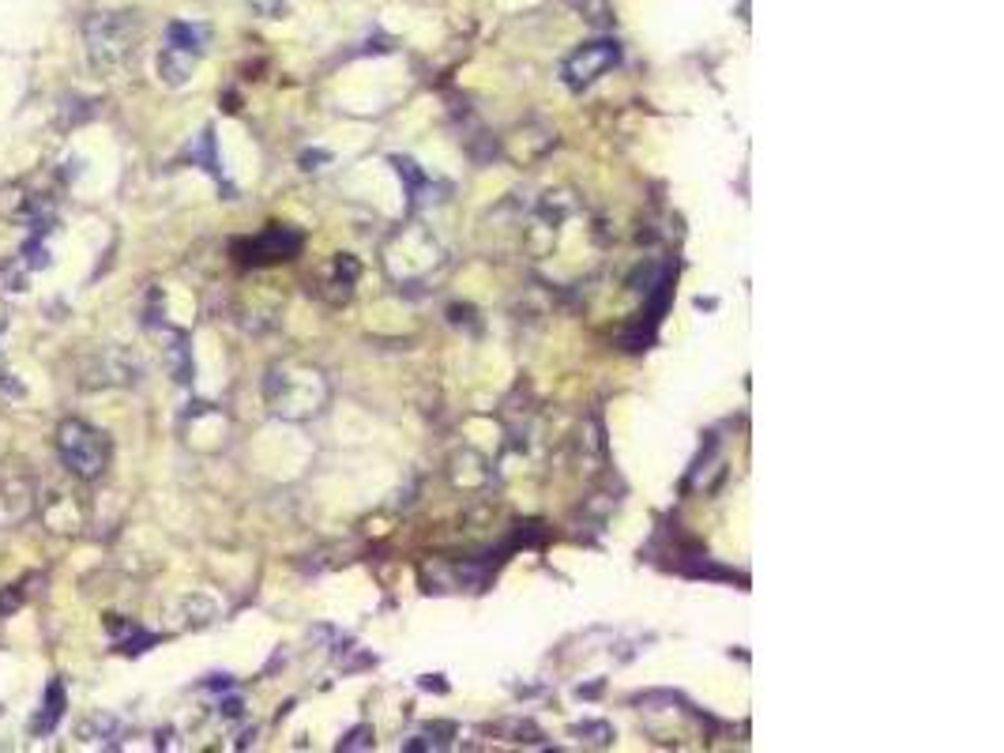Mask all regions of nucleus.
<instances>
[{
  "label": "nucleus",
  "mask_w": 1004,
  "mask_h": 753,
  "mask_svg": "<svg viewBox=\"0 0 1004 753\" xmlns=\"http://www.w3.org/2000/svg\"><path fill=\"white\" fill-rule=\"evenodd\" d=\"M87 57L98 68H117L136 50L140 19L132 12H98L87 19Z\"/></svg>",
  "instance_id": "obj_1"
},
{
  "label": "nucleus",
  "mask_w": 1004,
  "mask_h": 753,
  "mask_svg": "<svg viewBox=\"0 0 1004 753\" xmlns=\"http://www.w3.org/2000/svg\"><path fill=\"white\" fill-rule=\"evenodd\" d=\"M57 452L64 459V467L79 478H98L105 471V464H110V441H105V433H98L87 422H76V418L60 422Z\"/></svg>",
  "instance_id": "obj_2"
},
{
  "label": "nucleus",
  "mask_w": 1004,
  "mask_h": 753,
  "mask_svg": "<svg viewBox=\"0 0 1004 753\" xmlns=\"http://www.w3.org/2000/svg\"><path fill=\"white\" fill-rule=\"evenodd\" d=\"M267 400L279 414L302 418V414L316 411L320 400H324V381L316 373H271Z\"/></svg>",
  "instance_id": "obj_3"
},
{
  "label": "nucleus",
  "mask_w": 1004,
  "mask_h": 753,
  "mask_svg": "<svg viewBox=\"0 0 1004 753\" xmlns=\"http://www.w3.org/2000/svg\"><path fill=\"white\" fill-rule=\"evenodd\" d=\"M617 57H621V50H617V41H591V46L575 50L568 57L565 65V79L572 83V87H587V83H594L598 76H606Z\"/></svg>",
  "instance_id": "obj_4"
},
{
  "label": "nucleus",
  "mask_w": 1004,
  "mask_h": 753,
  "mask_svg": "<svg viewBox=\"0 0 1004 753\" xmlns=\"http://www.w3.org/2000/svg\"><path fill=\"white\" fill-rule=\"evenodd\" d=\"M297 245H302V238L290 234V230H283V226H275L256 241H249L245 253H249V260H286Z\"/></svg>",
  "instance_id": "obj_5"
},
{
  "label": "nucleus",
  "mask_w": 1004,
  "mask_h": 753,
  "mask_svg": "<svg viewBox=\"0 0 1004 753\" xmlns=\"http://www.w3.org/2000/svg\"><path fill=\"white\" fill-rule=\"evenodd\" d=\"M64 716V685L60 682H50L46 689V701H41V712L31 720V735H53L57 723Z\"/></svg>",
  "instance_id": "obj_6"
},
{
  "label": "nucleus",
  "mask_w": 1004,
  "mask_h": 753,
  "mask_svg": "<svg viewBox=\"0 0 1004 753\" xmlns=\"http://www.w3.org/2000/svg\"><path fill=\"white\" fill-rule=\"evenodd\" d=\"M192 65H196V57H192V53H181V50H174V46H166L162 57H158V72H162V79L169 83V87L185 83V79L192 76Z\"/></svg>",
  "instance_id": "obj_7"
},
{
  "label": "nucleus",
  "mask_w": 1004,
  "mask_h": 753,
  "mask_svg": "<svg viewBox=\"0 0 1004 753\" xmlns=\"http://www.w3.org/2000/svg\"><path fill=\"white\" fill-rule=\"evenodd\" d=\"M166 38H169V46H174V50L196 57L207 46V27H200V23H169Z\"/></svg>",
  "instance_id": "obj_8"
},
{
  "label": "nucleus",
  "mask_w": 1004,
  "mask_h": 753,
  "mask_svg": "<svg viewBox=\"0 0 1004 753\" xmlns=\"http://www.w3.org/2000/svg\"><path fill=\"white\" fill-rule=\"evenodd\" d=\"M23 257H27V264H31V268H46V264H50V253H46V245H41V238H38V234H34V241H27Z\"/></svg>",
  "instance_id": "obj_9"
},
{
  "label": "nucleus",
  "mask_w": 1004,
  "mask_h": 753,
  "mask_svg": "<svg viewBox=\"0 0 1004 753\" xmlns=\"http://www.w3.org/2000/svg\"><path fill=\"white\" fill-rule=\"evenodd\" d=\"M249 5L260 12V15H279V12H283V0H249Z\"/></svg>",
  "instance_id": "obj_10"
},
{
  "label": "nucleus",
  "mask_w": 1004,
  "mask_h": 753,
  "mask_svg": "<svg viewBox=\"0 0 1004 753\" xmlns=\"http://www.w3.org/2000/svg\"><path fill=\"white\" fill-rule=\"evenodd\" d=\"M0 376H5V350H0Z\"/></svg>",
  "instance_id": "obj_11"
}]
</instances>
